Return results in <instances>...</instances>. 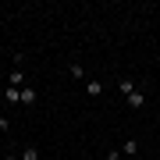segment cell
Listing matches in <instances>:
<instances>
[{"instance_id": "3", "label": "cell", "mask_w": 160, "mask_h": 160, "mask_svg": "<svg viewBox=\"0 0 160 160\" xmlns=\"http://www.w3.org/2000/svg\"><path fill=\"white\" fill-rule=\"evenodd\" d=\"M4 103H7V107H18V103H22V89L7 86V89H4Z\"/></svg>"}, {"instance_id": "5", "label": "cell", "mask_w": 160, "mask_h": 160, "mask_svg": "<svg viewBox=\"0 0 160 160\" xmlns=\"http://www.w3.org/2000/svg\"><path fill=\"white\" fill-rule=\"evenodd\" d=\"M118 92H121V96H132V92H135V82L121 75V78H118Z\"/></svg>"}, {"instance_id": "9", "label": "cell", "mask_w": 160, "mask_h": 160, "mask_svg": "<svg viewBox=\"0 0 160 160\" xmlns=\"http://www.w3.org/2000/svg\"><path fill=\"white\" fill-rule=\"evenodd\" d=\"M22 160H39V149H36V146H25L22 149Z\"/></svg>"}, {"instance_id": "4", "label": "cell", "mask_w": 160, "mask_h": 160, "mask_svg": "<svg viewBox=\"0 0 160 160\" xmlns=\"http://www.w3.org/2000/svg\"><path fill=\"white\" fill-rule=\"evenodd\" d=\"M68 75H71L75 82H86V78H89V75H86V68H82L78 61H71V64H68Z\"/></svg>"}, {"instance_id": "6", "label": "cell", "mask_w": 160, "mask_h": 160, "mask_svg": "<svg viewBox=\"0 0 160 160\" xmlns=\"http://www.w3.org/2000/svg\"><path fill=\"white\" fill-rule=\"evenodd\" d=\"M36 100H39V92H36L32 86H25V89H22V107H32Z\"/></svg>"}, {"instance_id": "13", "label": "cell", "mask_w": 160, "mask_h": 160, "mask_svg": "<svg viewBox=\"0 0 160 160\" xmlns=\"http://www.w3.org/2000/svg\"><path fill=\"white\" fill-rule=\"evenodd\" d=\"M0 142H4V135H0Z\"/></svg>"}, {"instance_id": "11", "label": "cell", "mask_w": 160, "mask_h": 160, "mask_svg": "<svg viewBox=\"0 0 160 160\" xmlns=\"http://www.w3.org/2000/svg\"><path fill=\"white\" fill-rule=\"evenodd\" d=\"M107 160H121V149H107Z\"/></svg>"}, {"instance_id": "10", "label": "cell", "mask_w": 160, "mask_h": 160, "mask_svg": "<svg viewBox=\"0 0 160 160\" xmlns=\"http://www.w3.org/2000/svg\"><path fill=\"white\" fill-rule=\"evenodd\" d=\"M7 132H11V118L0 114V135H7Z\"/></svg>"}, {"instance_id": "2", "label": "cell", "mask_w": 160, "mask_h": 160, "mask_svg": "<svg viewBox=\"0 0 160 160\" xmlns=\"http://www.w3.org/2000/svg\"><path fill=\"white\" fill-rule=\"evenodd\" d=\"M7 86H14V89H25V86H29V82H25V71H22V68H14L11 75H7Z\"/></svg>"}, {"instance_id": "8", "label": "cell", "mask_w": 160, "mask_h": 160, "mask_svg": "<svg viewBox=\"0 0 160 160\" xmlns=\"http://www.w3.org/2000/svg\"><path fill=\"white\" fill-rule=\"evenodd\" d=\"M121 153H132V157H135L139 153V139H125V142H121Z\"/></svg>"}, {"instance_id": "7", "label": "cell", "mask_w": 160, "mask_h": 160, "mask_svg": "<svg viewBox=\"0 0 160 160\" xmlns=\"http://www.w3.org/2000/svg\"><path fill=\"white\" fill-rule=\"evenodd\" d=\"M103 92V82L100 78H86V96H100Z\"/></svg>"}, {"instance_id": "12", "label": "cell", "mask_w": 160, "mask_h": 160, "mask_svg": "<svg viewBox=\"0 0 160 160\" xmlns=\"http://www.w3.org/2000/svg\"><path fill=\"white\" fill-rule=\"evenodd\" d=\"M0 160H22V157H14V153H4V157H0Z\"/></svg>"}, {"instance_id": "1", "label": "cell", "mask_w": 160, "mask_h": 160, "mask_svg": "<svg viewBox=\"0 0 160 160\" xmlns=\"http://www.w3.org/2000/svg\"><path fill=\"white\" fill-rule=\"evenodd\" d=\"M125 103H128L132 110H142V107H146V92H142V89H135L132 96H125Z\"/></svg>"}]
</instances>
